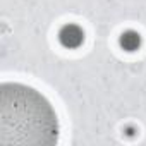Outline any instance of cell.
<instances>
[{"label": "cell", "instance_id": "obj_1", "mask_svg": "<svg viewBox=\"0 0 146 146\" xmlns=\"http://www.w3.org/2000/svg\"><path fill=\"white\" fill-rule=\"evenodd\" d=\"M58 119L52 103L35 88L21 83L2 86V143L53 144Z\"/></svg>", "mask_w": 146, "mask_h": 146}]
</instances>
